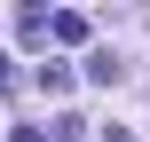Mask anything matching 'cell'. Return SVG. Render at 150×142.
<instances>
[{
	"mask_svg": "<svg viewBox=\"0 0 150 142\" xmlns=\"http://www.w3.org/2000/svg\"><path fill=\"white\" fill-rule=\"evenodd\" d=\"M55 40H63V47H79V40H87V16H71V8H63V16H55Z\"/></svg>",
	"mask_w": 150,
	"mask_h": 142,
	"instance_id": "6da1fadb",
	"label": "cell"
},
{
	"mask_svg": "<svg viewBox=\"0 0 150 142\" xmlns=\"http://www.w3.org/2000/svg\"><path fill=\"white\" fill-rule=\"evenodd\" d=\"M16 142H47V134H40V126H16Z\"/></svg>",
	"mask_w": 150,
	"mask_h": 142,
	"instance_id": "7a4b0ae2",
	"label": "cell"
},
{
	"mask_svg": "<svg viewBox=\"0 0 150 142\" xmlns=\"http://www.w3.org/2000/svg\"><path fill=\"white\" fill-rule=\"evenodd\" d=\"M103 142H134V134H127V126H103Z\"/></svg>",
	"mask_w": 150,
	"mask_h": 142,
	"instance_id": "3957f363",
	"label": "cell"
}]
</instances>
